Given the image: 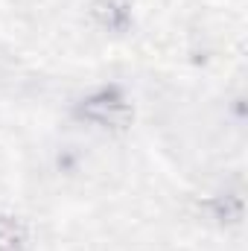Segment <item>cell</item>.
I'll return each instance as SVG.
<instances>
[{"label": "cell", "instance_id": "6da1fadb", "mask_svg": "<svg viewBox=\"0 0 248 251\" xmlns=\"http://www.w3.org/2000/svg\"><path fill=\"white\" fill-rule=\"evenodd\" d=\"M85 114L94 117V120H99V123H105V126H123L128 120V105H125L117 94H108L105 91V94L94 97L85 105Z\"/></svg>", "mask_w": 248, "mask_h": 251}, {"label": "cell", "instance_id": "7a4b0ae2", "mask_svg": "<svg viewBox=\"0 0 248 251\" xmlns=\"http://www.w3.org/2000/svg\"><path fill=\"white\" fill-rule=\"evenodd\" d=\"M21 228L12 222V219H3L0 216V251H18L21 249Z\"/></svg>", "mask_w": 248, "mask_h": 251}]
</instances>
